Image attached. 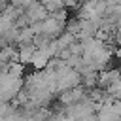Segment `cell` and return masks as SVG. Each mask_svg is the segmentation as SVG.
Returning a JSON list of instances; mask_svg holds the SVG:
<instances>
[{
  "label": "cell",
  "instance_id": "6da1fadb",
  "mask_svg": "<svg viewBox=\"0 0 121 121\" xmlns=\"http://www.w3.org/2000/svg\"><path fill=\"white\" fill-rule=\"evenodd\" d=\"M34 2H38V0H11V6H15L17 9H23V11H26Z\"/></svg>",
  "mask_w": 121,
  "mask_h": 121
}]
</instances>
